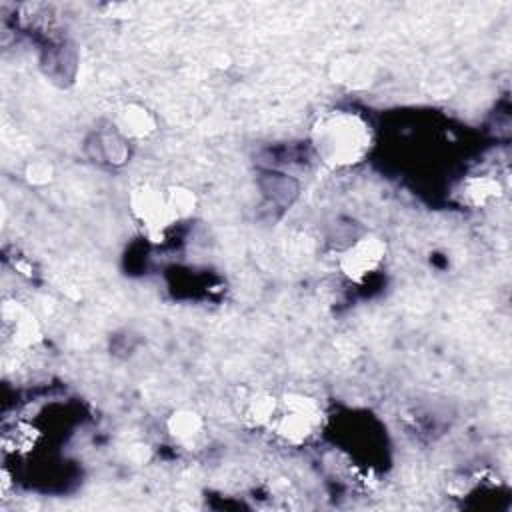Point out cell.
<instances>
[{
	"label": "cell",
	"instance_id": "5b68a950",
	"mask_svg": "<svg viewBox=\"0 0 512 512\" xmlns=\"http://www.w3.org/2000/svg\"><path fill=\"white\" fill-rule=\"evenodd\" d=\"M4 330L16 346H32L40 340V326L34 314L20 304L4 306Z\"/></svg>",
	"mask_w": 512,
	"mask_h": 512
},
{
	"label": "cell",
	"instance_id": "52a82bcc",
	"mask_svg": "<svg viewBox=\"0 0 512 512\" xmlns=\"http://www.w3.org/2000/svg\"><path fill=\"white\" fill-rule=\"evenodd\" d=\"M278 410V400L270 394H256L248 400L244 408V418L256 426H270Z\"/></svg>",
	"mask_w": 512,
	"mask_h": 512
},
{
	"label": "cell",
	"instance_id": "6da1fadb",
	"mask_svg": "<svg viewBox=\"0 0 512 512\" xmlns=\"http://www.w3.org/2000/svg\"><path fill=\"white\" fill-rule=\"evenodd\" d=\"M318 158L330 168H350L366 158L372 146V128L352 110H330L312 128Z\"/></svg>",
	"mask_w": 512,
	"mask_h": 512
},
{
	"label": "cell",
	"instance_id": "ba28073f",
	"mask_svg": "<svg viewBox=\"0 0 512 512\" xmlns=\"http://www.w3.org/2000/svg\"><path fill=\"white\" fill-rule=\"evenodd\" d=\"M168 428H170V434L180 440V442H190L194 440L200 430H202V420L194 414V412H188V410H182V412H176L170 422H168Z\"/></svg>",
	"mask_w": 512,
	"mask_h": 512
},
{
	"label": "cell",
	"instance_id": "8992f818",
	"mask_svg": "<svg viewBox=\"0 0 512 512\" xmlns=\"http://www.w3.org/2000/svg\"><path fill=\"white\" fill-rule=\"evenodd\" d=\"M114 128L126 140H136V138H146L148 134H152L156 130V122H154V116L146 108L128 104L118 112V116L114 120Z\"/></svg>",
	"mask_w": 512,
	"mask_h": 512
},
{
	"label": "cell",
	"instance_id": "277c9868",
	"mask_svg": "<svg viewBox=\"0 0 512 512\" xmlns=\"http://www.w3.org/2000/svg\"><path fill=\"white\" fill-rule=\"evenodd\" d=\"M384 254L386 244L380 238L362 236L342 252L338 266L350 280H364L368 274L380 268Z\"/></svg>",
	"mask_w": 512,
	"mask_h": 512
},
{
	"label": "cell",
	"instance_id": "7a4b0ae2",
	"mask_svg": "<svg viewBox=\"0 0 512 512\" xmlns=\"http://www.w3.org/2000/svg\"><path fill=\"white\" fill-rule=\"evenodd\" d=\"M130 210L144 234L152 240L162 238L164 232L180 218L172 188H158L152 184H140L130 194Z\"/></svg>",
	"mask_w": 512,
	"mask_h": 512
},
{
	"label": "cell",
	"instance_id": "3957f363",
	"mask_svg": "<svg viewBox=\"0 0 512 512\" xmlns=\"http://www.w3.org/2000/svg\"><path fill=\"white\" fill-rule=\"evenodd\" d=\"M320 406L306 394H288L278 400V410L270 422L272 432L286 444L298 446L310 440L320 428Z\"/></svg>",
	"mask_w": 512,
	"mask_h": 512
}]
</instances>
